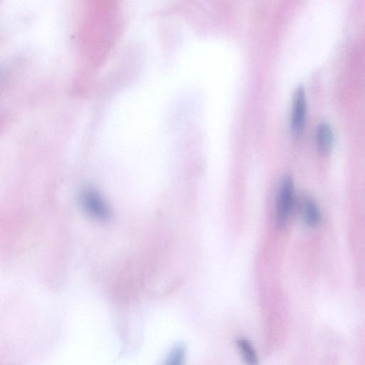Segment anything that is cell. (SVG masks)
<instances>
[{
    "instance_id": "obj_1",
    "label": "cell",
    "mask_w": 365,
    "mask_h": 365,
    "mask_svg": "<svg viewBox=\"0 0 365 365\" xmlns=\"http://www.w3.org/2000/svg\"><path fill=\"white\" fill-rule=\"evenodd\" d=\"M295 203L294 183L289 173L284 174L279 182L276 198V222L279 227L287 222Z\"/></svg>"
},
{
    "instance_id": "obj_2",
    "label": "cell",
    "mask_w": 365,
    "mask_h": 365,
    "mask_svg": "<svg viewBox=\"0 0 365 365\" xmlns=\"http://www.w3.org/2000/svg\"><path fill=\"white\" fill-rule=\"evenodd\" d=\"M307 110L306 92L303 86L299 85L293 93L290 118V129L294 138H299L304 132Z\"/></svg>"
},
{
    "instance_id": "obj_3",
    "label": "cell",
    "mask_w": 365,
    "mask_h": 365,
    "mask_svg": "<svg viewBox=\"0 0 365 365\" xmlns=\"http://www.w3.org/2000/svg\"><path fill=\"white\" fill-rule=\"evenodd\" d=\"M81 202L84 210L92 217L100 220H105L109 217L108 207L96 190H85L81 194Z\"/></svg>"
},
{
    "instance_id": "obj_4",
    "label": "cell",
    "mask_w": 365,
    "mask_h": 365,
    "mask_svg": "<svg viewBox=\"0 0 365 365\" xmlns=\"http://www.w3.org/2000/svg\"><path fill=\"white\" fill-rule=\"evenodd\" d=\"M299 210L304 223L310 227H317L322 220V213L315 200L308 194L300 195Z\"/></svg>"
},
{
    "instance_id": "obj_5",
    "label": "cell",
    "mask_w": 365,
    "mask_h": 365,
    "mask_svg": "<svg viewBox=\"0 0 365 365\" xmlns=\"http://www.w3.org/2000/svg\"><path fill=\"white\" fill-rule=\"evenodd\" d=\"M315 139L318 151L322 155H328L334 143L333 130L329 123L322 122L318 124L315 133Z\"/></svg>"
},
{
    "instance_id": "obj_6",
    "label": "cell",
    "mask_w": 365,
    "mask_h": 365,
    "mask_svg": "<svg viewBox=\"0 0 365 365\" xmlns=\"http://www.w3.org/2000/svg\"><path fill=\"white\" fill-rule=\"evenodd\" d=\"M237 344L244 361L250 365L257 363V357L255 349L251 343L246 339L240 338Z\"/></svg>"
},
{
    "instance_id": "obj_7",
    "label": "cell",
    "mask_w": 365,
    "mask_h": 365,
    "mask_svg": "<svg viewBox=\"0 0 365 365\" xmlns=\"http://www.w3.org/2000/svg\"><path fill=\"white\" fill-rule=\"evenodd\" d=\"M185 354V348L182 344H178L174 346L167 359V364L172 365L181 364Z\"/></svg>"
}]
</instances>
